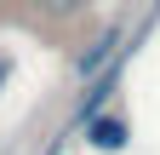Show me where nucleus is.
<instances>
[{"label": "nucleus", "mask_w": 160, "mask_h": 155, "mask_svg": "<svg viewBox=\"0 0 160 155\" xmlns=\"http://www.w3.org/2000/svg\"><path fill=\"white\" fill-rule=\"evenodd\" d=\"M86 144H92V149H103V155H120V149L132 144L126 115H92V121H86Z\"/></svg>", "instance_id": "f257e3e1"}, {"label": "nucleus", "mask_w": 160, "mask_h": 155, "mask_svg": "<svg viewBox=\"0 0 160 155\" xmlns=\"http://www.w3.org/2000/svg\"><path fill=\"white\" fill-rule=\"evenodd\" d=\"M120 52H126V35H120V29H103V35H97V40H92L86 52L74 57V75H80V81H92V75L103 69L109 57H120Z\"/></svg>", "instance_id": "f03ea898"}, {"label": "nucleus", "mask_w": 160, "mask_h": 155, "mask_svg": "<svg viewBox=\"0 0 160 155\" xmlns=\"http://www.w3.org/2000/svg\"><path fill=\"white\" fill-rule=\"evenodd\" d=\"M40 6H46V12H74L80 0H40Z\"/></svg>", "instance_id": "7ed1b4c3"}, {"label": "nucleus", "mask_w": 160, "mask_h": 155, "mask_svg": "<svg viewBox=\"0 0 160 155\" xmlns=\"http://www.w3.org/2000/svg\"><path fill=\"white\" fill-rule=\"evenodd\" d=\"M6 81H12V63H6V57H0V92H6Z\"/></svg>", "instance_id": "20e7f679"}]
</instances>
